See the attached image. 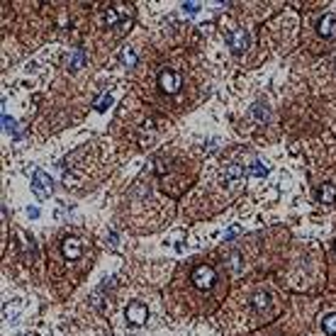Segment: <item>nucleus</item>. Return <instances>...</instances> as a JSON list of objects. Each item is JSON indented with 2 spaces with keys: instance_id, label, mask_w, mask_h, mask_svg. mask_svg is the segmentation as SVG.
Wrapping results in <instances>:
<instances>
[{
  "instance_id": "nucleus-6",
  "label": "nucleus",
  "mask_w": 336,
  "mask_h": 336,
  "mask_svg": "<svg viewBox=\"0 0 336 336\" xmlns=\"http://www.w3.org/2000/svg\"><path fill=\"white\" fill-rule=\"evenodd\" d=\"M246 44H248L246 30H234V32L229 34V46H232V52H244Z\"/></svg>"
},
{
  "instance_id": "nucleus-18",
  "label": "nucleus",
  "mask_w": 336,
  "mask_h": 336,
  "mask_svg": "<svg viewBox=\"0 0 336 336\" xmlns=\"http://www.w3.org/2000/svg\"><path fill=\"white\" fill-rule=\"evenodd\" d=\"M254 117H261V120H268V110H266V108H263V105H256V108H254Z\"/></svg>"
},
{
  "instance_id": "nucleus-15",
  "label": "nucleus",
  "mask_w": 336,
  "mask_h": 336,
  "mask_svg": "<svg viewBox=\"0 0 336 336\" xmlns=\"http://www.w3.org/2000/svg\"><path fill=\"white\" fill-rule=\"evenodd\" d=\"M254 307H256V310H263V307H268V295H256V298H254Z\"/></svg>"
},
{
  "instance_id": "nucleus-8",
  "label": "nucleus",
  "mask_w": 336,
  "mask_h": 336,
  "mask_svg": "<svg viewBox=\"0 0 336 336\" xmlns=\"http://www.w3.org/2000/svg\"><path fill=\"white\" fill-rule=\"evenodd\" d=\"M317 198L322 200V202H334L336 200V186H332V183H322L317 190Z\"/></svg>"
},
{
  "instance_id": "nucleus-7",
  "label": "nucleus",
  "mask_w": 336,
  "mask_h": 336,
  "mask_svg": "<svg viewBox=\"0 0 336 336\" xmlns=\"http://www.w3.org/2000/svg\"><path fill=\"white\" fill-rule=\"evenodd\" d=\"M334 30H336V15H324V18L319 20V24H317V32L322 34V37H332L334 34Z\"/></svg>"
},
{
  "instance_id": "nucleus-9",
  "label": "nucleus",
  "mask_w": 336,
  "mask_h": 336,
  "mask_svg": "<svg viewBox=\"0 0 336 336\" xmlns=\"http://www.w3.org/2000/svg\"><path fill=\"white\" fill-rule=\"evenodd\" d=\"M322 326H324V332L329 336H336V314H326L324 322H322Z\"/></svg>"
},
{
  "instance_id": "nucleus-11",
  "label": "nucleus",
  "mask_w": 336,
  "mask_h": 336,
  "mask_svg": "<svg viewBox=\"0 0 336 336\" xmlns=\"http://www.w3.org/2000/svg\"><path fill=\"white\" fill-rule=\"evenodd\" d=\"M226 178H229L232 183L242 180V178H244V168L242 166H229V170H226Z\"/></svg>"
},
{
  "instance_id": "nucleus-16",
  "label": "nucleus",
  "mask_w": 336,
  "mask_h": 336,
  "mask_svg": "<svg viewBox=\"0 0 336 336\" xmlns=\"http://www.w3.org/2000/svg\"><path fill=\"white\" fill-rule=\"evenodd\" d=\"M83 61H86V54H83V52H76L74 61H71V68H80V66H83Z\"/></svg>"
},
{
  "instance_id": "nucleus-13",
  "label": "nucleus",
  "mask_w": 336,
  "mask_h": 336,
  "mask_svg": "<svg viewBox=\"0 0 336 336\" xmlns=\"http://www.w3.org/2000/svg\"><path fill=\"white\" fill-rule=\"evenodd\" d=\"M110 102H112L110 95H100V98L95 100V110H98V112H105L108 108H110Z\"/></svg>"
},
{
  "instance_id": "nucleus-3",
  "label": "nucleus",
  "mask_w": 336,
  "mask_h": 336,
  "mask_svg": "<svg viewBox=\"0 0 336 336\" xmlns=\"http://www.w3.org/2000/svg\"><path fill=\"white\" fill-rule=\"evenodd\" d=\"M32 190H34L37 198H49L52 190H54V183H52V178L44 170H37L34 178H32Z\"/></svg>"
},
{
  "instance_id": "nucleus-14",
  "label": "nucleus",
  "mask_w": 336,
  "mask_h": 336,
  "mask_svg": "<svg viewBox=\"0 0 336 336\" xmlns=\"http://www.w3.org/2000/svg\"><path fill=\"white\" fill-rule=\"evenodd\" d=\"M251 173H254V176H258V178H266V176H268V168L263 166V164H258V161H254V166H251Z\"/></svg>"
},
{
  "instance_id": "nucleus-4",
  "label": "nucleus",
  "mask_w": 336,
  "mask_h": 336,
  "mask_svg": "<svg viewBox=\"0 0 336 336\" xmlns=\"http://www.w3.org/2000/svg\"><path fill=\"white\" fill-rule=\"evenodd\" d=\"M80 254H83V242H80V239H76V236L64 239V256H66L68 261L80 258Z\"/></svg>"
},
{
  "instance_id": "nucleus-2",
  "label": "nucleus",
  "mask_w": 336,
  "mask_h": 336,
  "mask_svg": "<svg viewBox=\"0 0 336 336\" xmlns=\"http://www.w3.org/2000/svg\"><path fill=\"white\" fill-rule=\"evenodd\" d=\"M214 280H217V273H214V268L212 266H198L195 270H192V285L198 288V290H210L212 285H214Z\"/></svg>"
},
{
  "instance_id": "nucleus-1",
  "label": "nucleus",
  "mask_w": 336,
  "mask_h": 336,
  "mask_svg": "<svg viewBox=\"0 0 336 336\" xmlns=\"http://www.w3.org/2000/svg\"><path fill=\"white\" fill-rule=\"evenodd\" d=\"M180 86H183V78L178 71H173V68H161V74H158V90L166 95H176L180 93Z\"/></svg>"
},
{
  "instance_id": "nucleus-17",
  "label": "nucleus",
  "mask_w": 336,
  "mask_h": 336,
  "mask_svg": "<svg viewBox=\"0 0 336 336\" xmlns=\"http://www.w3.org/2000/svg\"><path fill=\"white\" fill-rule=\"evenodd\" d=\"M2 130H8V132L15 130V120L12 117H5V112H2Z\"/></svg>"
},
{
  "instance_id": "nucleus-5",
  "label": "nucleus",
  "mask_w": 336,
  "mask_h": 336,
  "mask_svg": "<svg viewBox=\"0 0 336 336\" xmlns=\"http://www.w3.org/2000/svg\"><path fill=\"white\" fill-rule=\"evenodd\" d=\"M146 314H149V312H146V307H144L142 302H132L130 307H127V319H130L132 324H136V326L146 322Z\"/></svg>"
},
{
  "instance_id": "nucleus-10",
  "label": "nucleus",
  "mask_w": 336,
  "mask_h": 336,
  "mask_svg": "<svg viewBox=\"0 0 336 336\" xmlns=\"http://www.w3.org/2000/svg\"><path fill=\"white\" fill-rule=\"evenodd\" d=\"M105 24H122V22H120V12H117V10H114V8H108V10H105Z\"/></svg>"
},
{
  "instance_id": "nucleus-12",
  "label": "nucleus",
  "mask_w": 336,
  "mask_h": 336,
  "mask_svg": "<svg viewBox=\"0 0 336 336\" xmlns=\"http://www.w3.org/2000/svg\"><path fill=\"white\" fill-rule=\"evenodd\" d=\"M120 61H124V66H134V64H136V54H134L132 49H122Z\"/></svg>"
},
{
  "instance_id": "nucleus-19",
  "label": "nucleus",
  "mask_w": 336,
  "mask_h": 336,
  "mask_svg": "<svg viewBox=\"0 0 336 336\" xmlns=\"http://www.w3.org/2000/svg\"><path fill=\"white\" fill-rule=\"evenodd\" d=\"M183 8H186L188 12H198V10H200V2H192V0H188V2H183Z\"/></svg>"
}]
</instances>
